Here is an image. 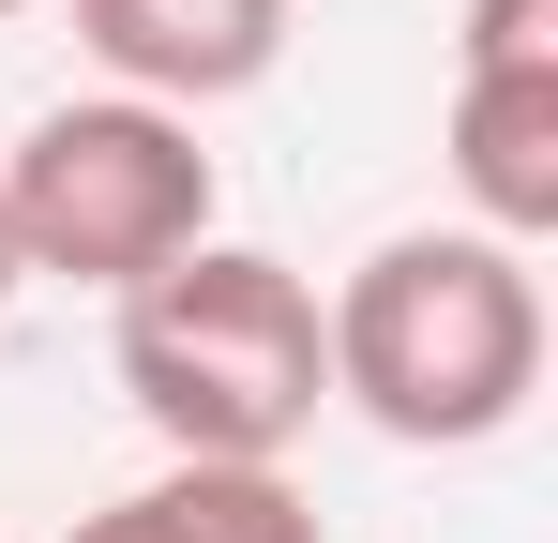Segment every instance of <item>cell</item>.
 I'll return each instance as SVG.
<instances>
[{
	"mask_svg": "<svg viewBox=\"0 0 558 543\" xmlns=\"http://www.w3.org/2000/svg\"><path fill=\"white\" fill-rule=\"evenodd\" d=\"M0 15H31V0H0Z\"/></svg>",
	"mask_w": 558,
	"mask_h": 543,
	"instance_id": "obj_8",
	"label": "cell"
},
{
	"mask_svg": "<svg viewBox=\"0 0 558 543\" xmlns=\"http://www.w3.org/2000/svg\"><path fill=\"white\" fill-rule=\"evenodd\" d=\"M453 227L483 242H558V61H453Z\"/></svg>",
	"mask_w": 558,
	"mask_h": 543,
	"instance_id": "obj_5",
	"label": "cell"
},
{
	"mask_svg": "<svg viewBox=\"0 0 558 543\" xmlns=\"http://www.w3.org/2000/svg\"><path fill=\"white\" fill-rule=\"evenodd\" d=\"M61 543H332V529H317V498L287 468H196V452H167L151 483H121Z\"/></svg>",
	"mask_w": 558,
	"mask_h": 543,
	"instance_id": "obj_6",
	"label": "cell"
},
{
	"mask_svg": "<svg viewBox=\"0 0 558 543\" xmlns=\"http://www.w3.org/2000/svg\"><path fill=\"white\" fill-rule=\"evenodd\" d=\"M287 15L302 0H76V46H92L106 90H136V106H242V90L287 76Z\"/></svg>",
	"mask_w": 558,
	"mask_h": 543,
	"instance_id": "obj_4",
	"label": "cell"
},
{
	"mask_svg": "<svg viewBox=\"0 0 558 543\" xmlns=\"http://www.w3.org/2000/svg\"><path fill=\"white\" fill-rule=\"evenodd\" d=\"M121 393L136 423L196 468H287L332 408V333H317V287L272 242H196V257L136 272L121 287Z\"/></svg>",
	"mask_w": 558,
	"mask_h": 543,
	"instance_id": "obj_2",
	"label": "cell"
},
{
	"mask_svg": "<svg viewBox=\"0 0 558 543\" xmlns=\"http://www.w3.org/2000/svg\"><path fill=\"white\" fill-rule=\"evenodd\" d=\"M15 287H31V272H15V227H0V302H15Z\"/></svg>",
	"mask_w": 558,
	"mask_h": 543,
	"instance_id": "obj_7",
	"label": "cell"
},
{
	"mask_svg": "<svg viewBox=\"0 0 558 543\" xmlns=\"http://www.w3.org/2000/svg\"><path fill=\"white\" fill-rule=\"evenodd\" d=\"M332 333V408L377 423L392 452H483L529 423L544 393V272L529 242H483V227H392L348 257V287L317 302Z\"/></svg>",
	"mask_w": 558,
	"mask_h": 543,
	"instance_id": "obj_1",
	"label": "cell"
},
{
	"mask_svg": "<svg viewBox=\"0 0 558 543\" xmlns=\"http://www.w3.org/2000/svg\"><path fill=\"white\" fill-rule=\"evenodd\" d=\"M0 227L31 287H136L211 242V152H196L182 106H136V90H61L31 106V136L0 152Z\"/></svg>",
	"mask_w": 558,
	"mask_h": 543,
	"instance_id": "obj_3",
	"label": "cell"
}]
</instances>
